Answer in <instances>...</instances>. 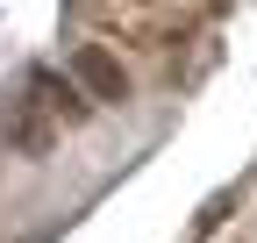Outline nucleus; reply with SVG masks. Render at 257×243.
<instances>
[{
  "label": "nucleus",
  "instance_id": "2",
  "mask_svg": "<svg viewBox=\"0 0 257 243\" xmlns=\"http://www.w3.org/2000/svg\"><path fill=\"white\" fill-rule=\"evenodd\" d=\"M72 79L86 86V100H100V107H121L128 100V72H121V57L107 43H79L72 50Z\"/></svg>",
  "mask_w": 257,
  "mask_h": 243
},
{
  "label": "nucleus",
  "instance_id": "1",
  "mask_svg": "<svg viewBox=\"0 0 257 243\" xmlns=\"http://www.w3.org/2000/svg\"><path fill=\"white\" fill-rule=\"evenodd\" d=\"M0 136H8V150H15V158L43 165L50 150H57V114H50L43 100H15L8 114H0Z\"/></svg>",
  "mask_w": 257,
  "mask_h": 243
},
{
  "label": "nucleus",
  "instance_id": "3",
  "mask_svg": "<svg viewBox=\"0 0 257 243\" xmlns=\"http://www.w3.org/2000/svg\"><path fill=\"white\" fill-rule=\"evenodd\" d=\"M29 100H43V107H50L57 122H79V114L93 107V100H79V93H72V86H57L50 72H36V79H29Z\"/></svg>",
  "mask_w": 257,
  "mask_h": 243
}]
</instances>
